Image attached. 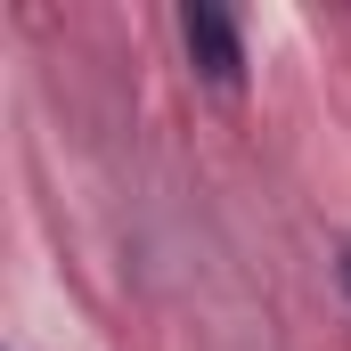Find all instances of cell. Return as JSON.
I'll use <instances>...</instances> for the list:
<instances>
[{"mask_svg":"<svg viewBox=\"0 0 351 351\" xmlns=\"http://www.w3.org/2000/svg\"><path fill=\"white\" fill-rule=\"evenodd\" d=\"M180 41H188V58H196V74H204V82L237 90V74H245V41H237L229 8H213V0H188V8H180Z\"/></svg>","mask_w":351,"mask_h":351,"instance_id":"6da1fadb","label":"cell"},{"mask_svg":"<svg viewBox=\"0 0 351 351\" xmlns=\"http://www.w3.org/2000/svg\"><path fill=\"white\" fill-rule=\"evenodd\" d=\"M343 294H351V245H343Z\"/></svg>","mask_w":351,"mask_h":351,"instance_id":"7a4b0ae2","label":"cell"}]
</instances>
